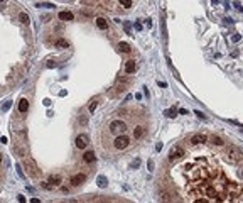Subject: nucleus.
<instances>
[{
    "mask_svg": "<svg viewBox=\"0 0 243 203\" xmlns=\"http://www.w3.org/2000/svg\"><path fill=\"white\" fill-rule=\"evenodd\" d=\"M226 156H228L230 163H240V161H243V151L238 149L236 145H230L226 149Z\"/></svg>",
    "mask_w": 243,
    "mask_h": 203,
    "instance_id": "nucleus-1",
    "label": "nucleus"
},
{
    "mask_svg": "<svg viewBox=\"0 0 243 203\" xmlns=\"http://www.w3.org/2000/svg\"><path fill=\"white\" fill-rule=\"evenodd\" d=\"M128 144H130V139H128L125 134H118V135H117V139H115V142H113V145L117 147L118 151H122V149H127V147H128Z\"/></svg>",
    "mask_w": 243,
    "mask_h": 203,
    "instance_id": "nucleus-2",
    "label": "nucleus"
},
{
    "mask_svg": "<svg viewBox=\"0 0 243 203\" xmlns=\"http://www.w3.org/2000/svg\"><path fill=\"white\" fill-rule=\"evenodd\" d=\"M125 130H127V125L122 120H113L110 124V132H113V134H125Z\"/></svg>",
    "mask_w": 243,
    "mask_h": 203,
    "instance_id": "nucleus-3",
    "label": "nucleus"
},
{
    "mask_svg": "<svg viewBox=\"0 0 243 203\" xmlns=\"http://www.w3.org/2000/svg\"><path fill=\"white\" fill-rule=\"evenodd\" d=\"M184 154H186V152H184V149H182L181 145L172 147V149H171V152H169V161H171V163H176V161H179V159H181Z\"/></svg>",
    "mask_w": 243,
    "mask_h": 203,
    "instance_id": "nucleus-4",
    "label": "nucleus"
},
{
    "mask_svg": "<svg viewBox=\"0 0 243 203\" xmlns=\"http://www.w3.org/2000/svg\"><path fill=\"white\" fill-rule=\"evenodd\" d=\"M74 144H76L78 149H86L88 144H89V137H88L86 134H79L78 137H76V141H74Z\"/></svg>",
    "mask_w": 243,
    "mask_h": 203,
    "instance_id": "nucleus-5",
    "label": "nucleus"
},
{
    "mask_svg": "<svg viewBox=\"0 0 243 203\" xmlns=\"http://www.w3.org/2000/svg\"><path fill=\"white\" fill-rule=\"evenodd\" d=\"M206 141H208V135H206V134H194L191 139H189V142H191V144H194V145L203 144V142H206Z\"/></svg>",
    "mask_w": 243,
    "mask_h": 203,
    "instance_id": "nucleus-6",
    "label": "nucleus"
},
{
    "mask_svg": "<svg viewBox=\"0 0 243 203\" xmlns=\"http://www.w3.org/2000/svg\"><path fill=\"white\" fill-rule=\"evenodd\" d=\"M85 181H86V176H85L83 173H78V174H74V176L71 178L69 183L73 184V186H79V184H83Z\"/></svg>",
    "mask_w": 243,
    "mask_h": 203,
    "instance_id": "nucleus-7",
    "label": "nucleus"
},
{
    "mask_svg": "<svg viewBox=\"0 0 243 203\" xmlns=\"http://www.w3.org/2000/svg\"><path fill=\"white\" fill-rule=\"evenodd\" d=\"M25 166H27V169H29V173L32 174V176H39V171H37V166H36V163L32 161V159H25Z\"/></svg>",
    "mask_w": 243,
    "mask_h": 203,
    "instance_id": "nucleus-8",
    "label": "nucleus"
},
{
    "mask_svg": "<svg viewBox=\"0 0 243 203\" xmlns=\"http://www.w3.org/2000/svg\"><path fill=\"white\" fill-rule=\"evenodd\" d=\"M135 69H137L135 59H128V61L125 63V73L127 75H132V73H135Z\"/></svg>",
    "mask_w": 243,
    "mask_h": 203,
    "instance_id": "nucleus-9",
    "label": "nucleus"
},
{
    "mask_svg": "<svg viewBox=\"0 0 243 203\" xmlns=\"http://www.w3.org/2000/svg\"><path fill=\"white\" fill-rule=\"evenodd\" d=\"M29 110V100L27 98H20L19 100V112L20 114H25Z\"/></svg>",
    "mask_w": 243,
    "mask_h": 203,
    "instance_id": "nucleus-10",
    "label": "nucleus"
},
{
    "mask_svg": "<svg viewBox=\"0 0 243 203\" xmlns=\"http://www.w3.org/2000/svg\"><path fill=\"white\" fill-rule=\"evenodd\" d=\"M209 142L213 145H218V147H221V145L224 144V141L220 137V135H211V137H209Z\"/></svg>",
    "mask_w": 243,
    "mask_h": 203,
    "instance_id": "nucleus-11",
    "label": "nucleus"
},
{
    "mask_svg": "<svg viewBox=\"0 0 243 203\" xmlns=\"http://www.w3.org/2000/svg\"><path fill=\"white\" fill-rule=\"evenodd\" d=\"M63 181V178L59 176V174H52V176H49V183L52 184V186H59Z\"/></svg>",
    "mask_w": 243,
    "mask_h": 203,
    "instance_id": "nucleus-12",
    "label": "nucleus"
},
{
    "mask_svg": "<svg viewBox=\"0 0 243 203\" xmlns=\"http://www.w3.org/2000/svg\"><path fill=\"white\" fill-rule=\"evenodd\" d=\"M54 46H56V48H61V49H66V48H69V42H68V41H66V39L59 37V39H56V42H54Z\"/></svg>",
    "mask_w": 243,
    "mask_h": 203,
    "instance_id": "nucleus-13",
    "label": "nucleus"
},
{
    "mask_svg": "<svg viewBox=\"0 0 243 203\" xmlns=\"http://www.w3.org/2000/svg\"><path fill=\"white\" fill-rule=\"evenodd\" d=\"M59 19L64 20V22H68V20H73V19H74V15H73L71 12H66V10H64V12H59Z\"/></svg>",
    "mask_w": 243,
    "mask_h": 203,
    "instance_id": "nucleus-14",
    "label": "nucleus"
},
{
    "mask_svg": "<svg viewBox=\"0 0 243 203\" xmlns=\"http://www.w3.org/2000/svg\"><path fill=\"white\" fill-rule=\"evenodd\" d=\"M95 157H96V156H95L93 151H88V152H85V156H83V161L89 164V163H93V161H95Z\"/></svg>",
    "mask_w": 243,
    "mask_h": 203,
    "instance_id": "nucleus-15",
    "label": "nucleus"
},
{
    "mask_svg": "<svg viewBox=\"0 0 243 203\" xmlns=\"http://www.w3.org/2000/svg\"><path fill=\"white\" fill-rule=\"evenodd\" d=\"M96 26H98V27H100L101 30L108 29V22H107V19H103V17H98V19H96Z\"/></svg>",
    "mask_w": 243,
    "mask_h": 203,
    "instance_id": "nucleus-16",
    "label": "nucleus"
},
{
    "mask_svg": "<svg viewBox=\"0 0 243 203\" xmlns=\"http://www.w3.org/2000/svg\"><path fill=\"white\" fill-rule=\"evenodd\" d=\"M142 135H144V127L142 125L135 127V129H134V137H135V139H140Z\"/></svg>",
    "mask_w": 243,
    "mask_h": 203,
    "instance_id": "nucleus-17",
    "label": "nucleus"
},
{
    "mask_svg": "<svg viewBox=\"0 0 243 203\" xmlns=\"http://www.w3.org/2000/svg\"><path fill=\"white\" fill-rule=\"evenodd\" d=\"M19 19H20V22H22V24H29V22H30L29 14H25V12H20V14H19Z\"/></svg>",
    "mask_w": 243,
    "mask_h": 203,
    "instance_id": "nucleus-18",
    "label": "nucleus"
},
{
    "mask_svg": "<svg viewBox=\"0 0 243 203\" xmlns=\"http://www.w3.org/2000/svg\"><path fill=\"white\" fill-rule=\"evenodd\" d=\"M118 49H120L122 53H130V51H132V48H130L127 42H120V44H118Z\"/></svg>",
    "mask_w": 243,
    "mask_h": 203,
    "instance_id": "nucleus-19",
    "label": "nucleus"
},
{
    "mask_svg": "<svg viewBox=\"0 0 243 203\" xmlns=\"http://www.w3.org/2000/svg\"><path fill=\"white\" fill-rule=\"evenodd\" d=\"M36 7H37V9H41V7H42V9H52L54 5L49 3V2H39V3H36Z\"/></svg>",
    "mask_w": 243,
    "mask_h": 203,
    "instance_id": "nucleus-20",
    "label": "nucleus"
},
{
    "mask_svg": "<svg viewBox=\"0 0 243 203\" xmlns=\"http://www.w3.org/2000/svg\"><path fill=\"white\" fill-rule=\"evenodd\" d=\"M98 186H100V188H105V186H107V178H105V176H100V178H98Z\"/></svg>",
    "mask_w": 243,
    "mask_h": 203,
    "instance_id": "nucleus-21",
    "label": "nucleus"
},
{
    "mask_svg": "<svg viewBox=\"0 0 243 203\" xmlns=\"http://www.w3.org/2000/svg\"><path fill=\"white\" fill-rule=\"evenodd\" d=\"M176 114H177V110H176V108H169V110H165V115H167V117H176Z\"/></svg>",
    "mask_w": 243,
    "mask_h": 203,
    "instance_id": "nucleus-22",
    "label": "nucleus"
},
{
    "mask_svg": "<svg viewBox=\"0 0 243 203\" xmlns=\"http://www.w3.org/2000/svg\"><path fill=\"white\" fill-rule=\"evenodd\" d=\"M120 3H122L125 9H130V7H132V0H120Z\"/></svg>",
    "mask_w": 243,
    "mask_h": 203,
    "instance_id": "nucleus-23",
    "label": "nucleus"
},
{
    "mask_svg": "<svg viewBox=\"0 0 243 203\" xmlns=\"http://www.w3.org/2000/svg\"><path fill=\"white\" fill-rule=\"evenodd\" d=\"M96 107H98V102H96V100H93V102H91V103H89V112H91V114H93V112H95V110H96Z\"/></svg>",
    "mask_w": 243,
    "mask_h": 203,
    "instance_id": "nucleus-24",
    "label": "nucleus"
},
{
    "mask_svg": "<svg viewBox=\"0 0 243 203\" xmlns=\"http://www.w3.org/2000/svg\"><path fill=\"white\" fill-rule=\"evenodd\" d=\"M41 186H42L44 190H52V188H54V186L49 183V181H46V183H41Z\"/></svg>",
    "mask_w": 243,
    "mask_h": 203,
    "instance_id": "nucleus-25",
    "label": "nucleus"
},
{
    "mask_svg": "<svg viewBox=\"0 0 243 203\" xmlns=\"http://www.w3.org/2000/svg\"><path fill=\"white\" fill-rule=\"evenodd\" d=\"M231 41H233V42H238V41H242V34H233Z\"/></svg>",
    "mask_w": 243,
    "mask_h": 203,
    "instance_id": "nucleus-26",
    "label": "nucleus"
},
{
    "mask_svg": "<svg viewBox=\"0 0 243 203\" xmlns=\"http://www.w3.org/2000/svg\"><path fill=\"white\" fill-rule=\"evenodd\" d=\"M58 64H56V61H49L47 63V68H56Z\"/></svg>",
    "mask_w": 243,
    "mask_h": 203,
    "instance_id": "nucleus-27",
    "label": "nucleus"
},
{
    "mask_svg": "<svg viewBox=\"0 0 243 203\" xmlns=\"http://www.w3.org/2000/svg\"><path fill=\"white\" fill-rule=\"evenodd\" d=\"M194 114H196L198 117H199V118H206V117H204V114H203V112H199V110H196Z\"/></svg>",
    "mask_w": 243,
    "mask_h": 203,
    "instance_id": "nucleus-28",
    "label": "nucleus"
},
{
    "mask_svg": "<svg viewBox=\"0 0 243 203\" xmlns=\"http://www.w3.org/2000/svg\"><path fill=\"white\" fill-rule=\"evenodd\" d=\"M138 166H140V161H138V159H135V161L132 163V168H138Z\"/></svg>",
    "mask_w": 243,
    "mask_h": 203,
    "instance_id": "nucleus-29",
    "label": "nucleus"
},
{
    "mask_svg": "<svg viewBox=\"0 0 243 203\" xmlns=\"http://www.w3.org/2000/svg\"><path fill=\"white\" fill-rule=\"evenodd\" d=\"M17 173H19L20 178H24V173H22V169H20V166H19V164H17Z\"/></svg>",
    "mask_w": 243,
    "mask_h": 203,
    "instance_id": "nucleus-30",
    "label": "nucleus"
},
{
    "mask_svg": "<svg viewBox=\"0 0 243 203\" xmlns=\"http://www.w3.org/2000/svg\"><path fill=\"white\" fill-rule=\"evenodd\" d=\"M145 26L149 27V29H150V27H152V20H150V19H147V20H145Z\"/></svg>",
    "mask_w": 243,
    "mask_h": 203,
    "instance_id": "nucleus-31",
    "label": "nucleus"
},
{
    "mask_svg": "<svg viewBox=\"0 0 243 203\" xmlns=\"http://www.w3.org/2000/svg\"><path fill=\"white\" fill-rule=\"evenodd\" d=\"M224 22H226V24H233L235 20L231 19V17H226V19H224Z\"/></svg>",
    "mask_w": 243,
    "mask_h": 203,
    "instance_id": "nucleus-32",
    "label": "nucleus"
},
{
    "mask_svg": "<svg viewBox=\"0 0 243 203\" xmlns=\"http://www.w3.org/2000/svg\"><path fill=\"white\" fill-rule=\"evenodd\" d=\"M147 166H149V171H152V169H154V163H152V161H149V164H147Z\"/></svg>",
    "mask_w": 243,
    "mask_h": 203,
    "instance_id": "nucleus-33",
    "label": "nucleus"
},
{
    "mask_svg": "<svg viewBox=\"0 0 243 203\" xmlns=\"http://www.w3.org/2000/svg\"><path fill=\"white\" fill-rule=\"evenodd\" d=\"M44 105H46V107L51 105V100H49V98H46V100H44Z\"/></svg>",
    "mask_w": 243,
    "mask_h": 203,
    "instance_id": "nucleus-34",
    "label": "nucleus"
},
{
    "mask_svg": "<svg viewBox=\"0 0 243 203\" xmlns=\"http://www.w3.org/2000/svg\"><path fill=\"white\" fill-rule=\"evenodd\" d=\"M19 202H20V203H24V202H25V198H24L22 195H19Z\"/></svg>",
    "mask_w": 243,
    "mask_h": 203,
    "instance_id": "nucleus-35",
    "label": "nucleus"
},
{
    "mask_svg": "<svg viewBox=\"0 0 243 203\" xmlns=\"http://www.w3.org/2000/svg\"><path fill=\"white\" fill-rule=\"evenodd\" d=\"M9 107H10V102H5V105H3V110H7Z\"/></svg>",
    "mask_w": 243,
    "mask_h": 203,
    "instance_id": "nucleus-36",
    "label": "nucleus"
},
{
    "mask_svg": "<svg viewBox=\"0 0 243 203\" xmlns=\"http://www.w3.org/2000/svg\"><path fill=\"white\" fill-rule=\"evenodd\" d=\"M5 3H7V0H0V7H3Z\"/></svg>",
    "mask_w": 243,
    "mask_h": 203,
    "instance_id": "nucleus-37",
    "label": "nucleus"
},
{
    "mask_svg": "<svg viewBox=\"0 0 243 203\" xmlns=\"http://www.w3.org/2000/svg\"><path fill=\"white\" fill-rule=\"evenodd\" d=\"M0 161H2V154H0Z\"/></svg>",
    "mask_w": 243,
    "mask_h": 203,
    "instance_id": "nucleus-38",
    "label": "nucleus"
}]
</instances>
